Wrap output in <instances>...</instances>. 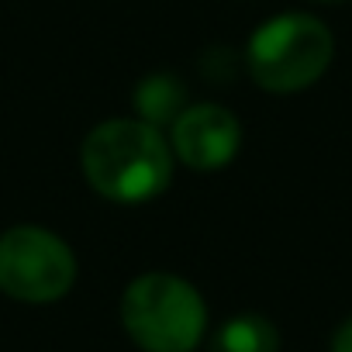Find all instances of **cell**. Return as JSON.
<instances>
[{"label": "cell", "instance_id": "obj_1", "mask_svg": "<svg viewBox=\"0 0 352 352\" xmlns=\"http://www.w3.org/2000/svg\"><path fill=\"white\" fill-rule=\"evenodd\" d=\"M83 173L100 197L138 204L169 187L173 159L152 124L107 121L83 142Z\"/></svg>", "mask_w": 352, "mask_h": 352}, {"label": "cell", "instance_id": "obj_2", "mask_svg": "<svg viewBox=\"0 0 352 352\" xmlns=\"http://www.w3.org/2000/svg\"><path fill=\"white\" fill-rule=\"evenodd\" d=\"M121 321L145 352H190L204 335L208 311L187 280L145 273L124 290Z\"/></svg>", "mask_w": 352, "mask_h": 352}, {"label": "cell", "instance_id": "obj_3", "mask_svg": "<svg viewBox=\"0 0 352 352\" xmlns=\"http://www.w3.org/2000/svg\"><path fill=\"white\" fill-rule=\"evenodd\" d=\"M331 35L311 14H280L249 42V73L263 90L294 94L311 87L331 63Z\"/></svg>", "mask_w": 352, "mask_h": 352}, {"label": "cell", "instance_id": "obj_4", "mask_svg": "<svg viewBox=\"0 0 352 352\" xmlns=\"http://www.w3.org/2000/svg\"><path fill=\"white\" fill-rule=\"evenodd\" d=\"M76 280L69 245L45 228H11L0 235V290L14 300H59Z\"/></svg>", "mask_w": 352, "mask_h": 352}, {"label": "cell", "instance_id": "obj_5", "mask_svg": "<svg viewBox=\"0 0 352 352\" xmlns=\"http://www.w3.org/2000/svg\"><path fill=\"white\" fill-rule=\"evenodd\" d=\"M239 121L232 111L218 107V104H197L187 107L173 124V145L190 169H221L232 162V155L239 152Z\"/></svg>", "mask_w": 352, "mask_h": 352}, {"label": "cell", "instance_id": "obj_6", "mask_svg": "<svg viewBox=\"0 0 352 352\" xmlns=\"http://www.w3.org/2000/svg\"><path fill=\"white\" fill-rule=\"evenodd\" d=\"M184 100H187V90L176 76H148L135 87V107H138V118L145 124H162V121H176L184 114Z\"/></svg>", "mask_w": 352, "mask_h": 352}, {"label": "cell", "instance_id": "obj_7", "mask_svg": "<svg viewBox=\"0 0 352 352\" xmlns=\"http://www.w3.org/2000/svg\"><path fill=\"white\" fill-rule=\"evenodd\" d=\"M280 335L259 314H239L225 321L211 342V352H276Z\"/></svg>", "mask_w": 352, "mask_h": 352}, {"label": "cell", "instance_id": "obj_8", "mask_svg": "<svg viewBox=\"0 0 352 352\" xmlns=\"http://www.w3.org/2000/svg\"><path fill=\"white\" fill-rule=\"evenodd\" d=\"M331 352H352V318L335 331V338H331Z\"/></svg>", "mask_w": 352, "mask_h": 352}, {"label": "cell", "instance_id": "obj_9", "mask_svg": "<svg viewBox=\"0 0 352 352\" xmlns=\"http://www.w3.org/2000/svg\"><path fill=\"white\" fill-rule=\"evenodd\" d=\"M324 4H338V0H324Z\"/></svg>", "mask_w": 352, "mask_h": 352}]
</instances>
